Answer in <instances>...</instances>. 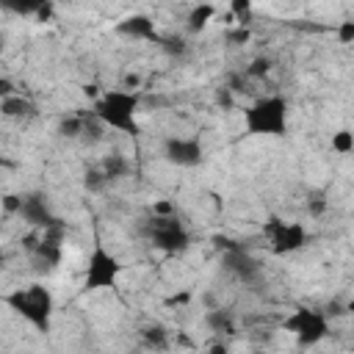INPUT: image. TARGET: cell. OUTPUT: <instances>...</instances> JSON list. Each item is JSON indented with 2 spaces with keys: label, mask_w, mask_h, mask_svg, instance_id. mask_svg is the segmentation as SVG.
<instances>
[{
  "label": "cell",
  "mask_w": 354,
  "mask_h": 354,
  "mask_svg": "<svg viewBox=\"0 0 354 354\" xmlns=\"http://www.w3.org/2000/svg\"><path fill=\"white\" fill-rule=\"evenodd\" d=\"M141 102H144V97H141L138 88L119 86V88L102 91L91 102V111L108 130H116V133H124V136H138L141 133V124H138Z\"/></svg>",
  "instance_id": "obj_1"
},
{
  "label": "cell",
  "mask_w": 354,
  "mask_h": 354,
  "mask_svg": "<svg viewBox=\"0 0 354 354\" xmlns=\"http://www.w3.org/2000/svg\"><path fill=\"white\" fill-rule=\"evenodd\" d=\"M243 133L254 138H282L290 130V102L282 94H263L241 111Z\"/></svg>",
  "instance_id": "obj_2"
},
{
  "label": "cell",
  "mask_w": 354,
  "mask_h": 354,
  "mask_svg": "<svg viewBox=\"0 0 354 354\" xmlns=\"http://www.w3.org/2000/svg\"><path fill=\"white\" fill-rule=\"evenodd\" d=\"M6 307H11L28 326L47 335L55 318V296L44 282H30L28 288H17L3 296Z\"/></svg>",
  "instance_id": "obj_3"
},
{
  "label": "cell",
  "mask_w": 354,
  "mask_h": 354,
  "mask_svg": "<svg viewBox=\"0 0 354 354\" xmlns=\"http://www.w3.org/2000/svg\"><path fill=\"white\" fill-rule=\"evenodd\" d=\"M282 329L296 340V346L301 348H313L318 343H324L329 335H332V321H329V313L326 310H318V307H293L285 321H282Z\"/></svg>",
  "instance_id": "obj_4"
},
{
  "label": "cell",
  "mask_w": 354,
  "mask_h": 354,
  "mask_svg": "<svg viewBox=\"0 0 354 354\" xmlns=\"http://www.w3.org/2000/svg\"><path fill=\"white\" fill-rule=\"evenodd\" d=\"M122 271H124L122 260L102 241H94L88 257H86V266H83V290L86 293L116 290Z\"/></svg>",
  "instance_id": "obj_5"
},
{
  "label": "cell",
  "mask_w": 354,
  "mask_h": 354,
  "mask_svg": "<svg viewBox=\"0 0 354 354\" xmlns=\"http://www.w3.org/2000/svg\"><path fill=\"white\" fill-rule=\"evenodd\" d=\"M263 235L268 238V252L274 257H290L310 243V232L301 221H285L279 216H271L263 224Z\"/></svg>",
  "instance_id": "obj_6"
},
{
  "label": "cell",
  "mask_w": 354,
  "mask_h": 354,
  "mask_svg": "<svg viewBox=\"0 0 354 354\" xmlns=\"http://www.w3.org/2000/svg\"><path fill=\"white\" fill-rule=\"evenodd\" d=\"M147 235H149V243L163 254H183L191 246V232L177 218V213H169V216L152 213L147 224Z\"/></svg>",
  "instance_id": "obj_7"
},
{
  "label": "cell",
  "mask_w": 354,
  "mask_h": 354,
  "mask_svg": "<svg viewBox=\"0 0 354 354\" xmlns=\"http://www.w3.org/2000/svg\"><path fill=\"white\" fill-rule=\"evenodd\" d=\"M160 155L174 169H194L205 160V144L196 136H169L163 138Z\"/></svg>",
  "instance_id": "obj_8"
},
{
  "label": "cell",
  "mask_w": 354,
  "mask_h": 354,
  "mask_svg": "<svg viewBox=\"0 0 354 354\" xmlns=\"http://www.w3.org/2000/svg\"><path fill=\"white\" fill-rule=\"evenodd\" d=\"M19 221L30 230H47L58 221V216L53 213V207L47 205V196L41 191H30L22 194V205H19Z\"/></svg>",
  "instance_id": "obj_9"
},
{
  "label": "cell",
  "mask_w": 354,
  "mask_h": 354,
  "mask_svg": "<svg viewBox=\"0 0 354 354\" xmlns=\"http://www.w3.org/2000/svg\"><path fill=\"white\" fill-rule=\"evenodd\" d=\"M113 30L130 41H155V44L163 41V36L158 33V25L149 14H127L113 25Z\"/></svg>",
  "instance_id": "obj_10"
},
{
  "label": "cell",
  "mask_w": 354,
  "mask_h": 354,
  "mask_svg": "<svg viewBox=\"0 0 354 354\" xmlns=\"http://www.w3.org/2000/svg\"><path fill=\"white\" fill-rule=\"evenodd\" d=\"M28 257H30V263H33V271L50 274V271H55V268L61 266V260H64V243L50 241V238L41 235L39 243L28 252Z\"/></svg>",
  "instance_id": "obj_11"
},
{
  "label": "cell",
  "mask_w": 354,
  "mask_h": 354,
  "mask_svg": "<svg viewBox=\"0 0 354 354\" xmlns=\"http://www.w3.org/2000/svg\"><path fill=\"white\" fill-rule=\"evenodd\" d=\"M224 266L241 279V282H254L257 277H260V263L241 246V249H235V252H227L224 254Z\"/></svg>",
  "instance_id": "obj_12"
},
{
  "label": "cell",
  "mask_w": 354,
  "mask_h": 354,
  "mask_svg": "<svg viewBox=\"0 0 354 354\" xmlns=\"http://www.w3.org/2000/svg\"><path fill=\"white\" fill-rule=\"evenodd\" d=\"M216 17H218V8L213 3H196L185 14V30L188 33H202V30H207L210 22H216Z\"/></svg>",
  "instance_id": "obj_13"
},
{
  "label": "cell",
  "mask_w": 354,
  "mask_h": 354,
  "mask_svg": "<svg viewBox=\"0 0 354 354\" xmlns=\"http://www.w3.org/2000/svg\"><path fill=\"white\" fill-rule=\"evenodd\" d=\"M0 111L6 119H28L36 113V105L30 100H25L22 94H8L0 100Z\"/></svg>",
  "instance_id": "obj_14"
},
{
  "label": "cell",
  "mask_w": 354,
  "mask_h": 354,
  "mask_svg": "<svg viewBox=\"0 0 354 354\" xmlns=\"http://www.w3.org/2000/svg\"><path fill=\"white\" fill-rule=\"evenodd\" d=\"M100 169L105 171V177H108L111 183H116V180L130 177L133 163H130V158H127V155H122V152H111V155H105V158H102Z\"/></svg>",
  "instance_id": "obj_15"
},
{
  "label": "cell",
  "mask_w": 354,
  "mask_h": 354,
  "mask_svg": "<svg viewBox=\"0 0 354 354\" xmlns=\"http://www.w3.org/2000/svg\"><path fill=\"white\" fill-rule=\"evenodd\" d=\"M0 3L6 11L17 14V17H36L47 0H0Z\"/></svg>",
  "instance_id": "obj_16"
},
{
  "label": "cell",
  "mask_w": 354,
  "mask_h": 354,
  "mask_svg": "<svg viewBox=\"0 0 354 354\" xmlns=\"http://www.w3.org/2000/svg\"><path fill=\"white\" fill-rule=\"evenodd\" d=\"M83 127H86V111H80V113H72V116L61 119L58 133H61L64 138H83Z\"/></svg>",
  "instance_id": "obj_17"
},
{
  "label": "cell",
  "mask_w": 354,
  "mask_h": 354,
  "mask_svg": "<svg viewBox=\"0 0 354 354\" xmlns=\"http://www.w3.org/2000/svg\"><path fill=\"white\" fill-rule=\"evenodd\" d=\"M329 147L335 155H351L354 152V130H348V127L335 130L329 138Z\"/></svg>",
  "instance_id": "obj_18"
},
{
  "label": "cell",
  "mask_w": 354,
  "mask_h": 354,
  "mask_svg": "<svg viewBox=\"0 0 354 354\" xmlns=\"http://www.w3.org/2000/svg\"><path fill=\"white\" fill-rule=\"evenodd\" d=\"M230 14L235 17V25L249 28L254 19V0H230Z\"/></svg>",
  "instance_id": "obj_19"
},
{
  "label": "cell",
  "mask_w": 354,
  "mask_h": 354,
  "mask_svg": "<svg viewBox=\"0 0 354 354\" xmlns=\"http://www.w3.org/2000/svg\"><path fill=\"white\" fill-rule=\"evenodd\" d=\"M108 177H105V171L97 166V169H88L86 174H83V188L88 191V194H102L105 188H108Z\"/></svg>",
  "instance_id": "obj_20"
},
{
  "label": "cell",
  "mask_w": 354,
  "mask_h": 354,
  "mask_svg": "<svg viewBox=\"0 0 354 354\" xmlns=\"http://www.w3.org/2000/svg\"><path fill=\"white\" fill-rule=\"evenodd\" d=\"M205 321H207V326H210L213 332H218V335H221V332H227V335L232 332V315H230L227 310H210V313L205 315Z\"/></svg>",
  "instance_id": "obj_21"
},
{
  "label": "cell",
  "mask_w": 354,
  "mask_h": 354,
  "mask_svg": "<svg viewBox=\"0 0 354 354\" xmlns=\"http://www.w3.org/2000/svg\"><path fill=\"white\" fill-rule=\"evenodd\" d=\"M271 58H266V55H257V58H252L249 61V66L243 69V75L249 77V80H263L268 72H271Z\"/></svg>",
  "instance_id": "obj_22"
},
{
  "label": "cell",
  "mask_w": 354,
  "mask_h": 354,
  "mask_svg": "<svg viewBox=\"0 0 354 354\" xmlns=\"http://www.w3.org/2000/svg\"><path fill=\"white\" fill-rule=\"evenodd\" d=\"M141 337L147 340V346H155V348H163L166 346V332L160 326H149L141 332Z\"/></svg>",
  "instance_id": "obj_23"
},
{
  "label": "cell",
  "mask_w": 354,
  "mask_h": 354,
  "mask_svg": "<svg viewBox=\"0 0 354 354\" xmlns=\"http://www.w3.org/2000/svg\"><path fill=\"white\" fill-rule=\"evenodd\" d=\"M335 36H337L340 44H354V19H343L335 28Z\"/></svg>",
  "instance_id": "obj_24"
},
{
  "label": "cell",
  "mask_w": 354,
  "mask_h": 354,
  "mask_svg": "<svg viewBox=\"0 0 354 354\" xmlns=\"http://www.w3.org/2000/svg\"><path fill=\"white\" fill-rule=\"evenodd\" d=\"M213 241V246L221 252V254H227V252H235V249H241V243L235 241V238H230V235H213L210 238Z\"/></svg>",
  "instance_id": "obj_25"
},
{
  "label": "cell",
  "mask_w": 354,
  "mask_h": 354,
  "mask_svg": "<svg viewBox=\"0 0 354 354\" xmlns=\"http://www.w3.org/2000/svg\"><path fill=\"white\" fill-rule=\"evenodd\" d=\"M249 39H252V30L243 28V25H235V28L227 33V41H230V44H246Z\"/></svg>",
  "instance_id": "obj_26"
},
{
  "label": "cell",
  "mask_w": 354,
  "mask_h": 354,
  "mask_svg": "<svg viewBox=\"0 0 354 354\" xmlns=\"http://www.w3.org/2000/svg\"><path fill=\"white\" fill-rule=\"evenodd\" d=\"M160 44H163L169 53H177V55H183V53H185V39H163Z\"/></svg>",
  "instance_id": "obj_27"
},
{
  "label": "cell",
  "mask_w": 354,
  "mask_h": 354,
  "mask_svg": "<svg viewBox=\"0 0 354 354\" xmlns=\"http://www.w3.org/2000/svg\"><path fill=\"white\" fill-rule=\"evenodd\" d=\"M19 205H22V196H17V194H8V196L3 199L6 213H19Z\"/></svg>",
  "instance_id": "obj_28"
},
{
  "label": "cell",
  "mask_w": 354,
  "mask_h": 354,
  "mask_svg": "<svg viewBox=\"0 0 354 354\" xmlns=\"http://www.w3.org/2000/svg\"><path fill=\"white\" fill-rule=\"evenodd\" d=\"M216 102H218L221 108H232V88H230V86H227V88H218Z\"/></svg>",
  "instance_id": "obj_29"
},
{
  "label": "cell",
  "mask_w": 354,
  "mask_h": 354,
  "mask_svg": "<svg viewBox=\"0 0 354 354\" xmlns=\"http://www.w3.org/2000/svg\"><path fill=\"white\" fill-rule=\"evenodd\" d=\"M307 210H310L313 216H321V213L326 210V199H321V196H315V199H310V202H307Z\"/></svg>",
  "instance_id": "obj_30"
},
{
  "label": "cell",
  "mask_w": 354,
  "mask_h": 354,
  "mask_svg": "<svg viewBox=\"0 0 354 354\" xmlns=\"http://www.w3.org/2000/svg\"><path fill=\"white\" fill-rule=\"evenodd\" d=\"M33 19H36V22H50V19H53V0H47V3L41 6V11H39Z\"/></svg>",
  "instance_id": "obj_31"
},
{
  "label": "cell",
  "mask_w": 354,
  "mask_h": 354,
  "mask_svg": "<svg viewBox=\"0 0 354 354\" xmlns=\"http://www.w3.org/2000/svg\"><path fill=\"white\" fill-rule=\"evenodd\" d=\"M152 213L169 216V213H174V205H171V202H155V205H152Z\"/></svg>",
  "instance_id": "obj_32"
},
{
  "label": "cell",
  "mask_w": 354,
  "mask_h": 354,
  "mask_svg": "<svg viewBox=\"0 0 354 354\" xmlns=\"http://www.w3.org/2000/svg\"><path fill=\"white\" fill-rule=\"evenodd\" d=\"M0 94H3V97L14 94V88H11V80H8V77H3V80H0Z\"/></svg>",
  "instance_id": "obj_33"
}]
</instances>
